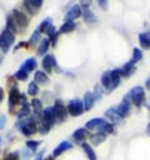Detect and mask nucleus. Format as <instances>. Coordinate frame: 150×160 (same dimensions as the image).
Wrapping results in <instances>:
<instances>
[{"label": "nucleus", "mask_w": 150, "mask_h": 160, "mask_svg": "<svg viewBox=\"0 0 150 160\" xmlns=\"http://www.w3.org/2000/svg\"><path fill=\"white\" fill-rule=\"evenodd\" d=\"M146 96H145V90L142 86H135L132 88L122 99V101H128L136 108H141L145 104Z\"/></svg>", "instance_id": "1"}, {"label": "nucleus", "mask_w": 150, "mask_h": 160, "mask_svg": "<svg viewBox=\"0 0 150 160\" xmlns=\"http://www.w3.org/2000/svg\"><path fill=\"white\" fill-rule=\"evenodd\" d=\"M16 126L20 129L21 134L25 136H31L39 131V125L36 121V116H28L25 119H20L16 124Z\"/></svg>", "instance_id": "2"}, {"label": "nucleus", "mask_w": 150, "mask_h": 160, "mask_svg": "<svg viewBox=\"0 0 150 160\" xmlns=\"http://www.w3.org/2000/svg\"><path fill=\"white\" fill-rule=\"evenodd\" d=\"M14 42H15V34L5 28L0 34V50H1V52L6 54L11 49Z\"/></svg>", "instance_id": "3"}, {"label": "nucleus", "mask_w": 150, "mask_h": 160, "mask_svg": "<svg viewBox=\"0 0 150 160\" xmlns=\"http://www.w3.org/2000/svg\"><path fill=\"white\" fill-rule=\"evenodd\" d=\"M11 14H12V18H14L15 24H16V26H18L19 30H25L29 26L30 18L26 15V12H24V11H21L19 9H14Z\"/></svg>", "instance_id": "4"}, {"label": "nucleus", "mask_w": 150, "mask_h": 160, "mask_svg": "<svg viewBox=\"0 0 150 160\" xmlns=\"http://www.w3.org/2000/svg\"><path fill=\"white\" fill-rule=\"evenodd\" d=\"M66 109H68V114H70L71 116H80L85 111L84 102L79 98H75V99L70 100L69 104H68V106H66Z\"/></svg>", "instance_id": "5"}, {"label": "nucleus", "mask_w": 150, "mask_h": 160, "mask_svg": "<svg viewBox=\"0 0 150 160\" xmlns=\"http://www.w3.org/2000/svg\"><path fill=\"white\" fill-rule=\"evenodd\" d=\"M41 66H42V71H45L48 75L54 72V68L56 69V72H60V68L58 66V62H56V59L54 55L51 54H46L42 60H41Z\"/></svg>", "instance_id": "6"}, {"label": "nucleus", "mask_w": 150, "mask_h": 160, "mask_svg": "<svg viewBox=\"0 0 150 160\" xmlns=\"http://www.w3.org/2000/svg\"><path fill=\"white\" fill-rule=\"evenodd\" d=\"M100 86H101L102 91L106 92V94L111 92L112 90H115V89L118 88V86L114 84V81H112V78H111V70H106V71L102 72V75H101V80H100Z\"/></svg>", "instance_id": "7"}, {"label": "nucleus", "mask_w": 150, "mask_h": 160, "mask_svg": "<svg viewBox=\"0 0 150 160\" xmlns=\"http://www.w3.org/2000/svg\"><path fill=\"white\" fill-rule=\"evenodd\" d=\"M52 109H54V112H55L56 121H58V122H62V121H65L66 115H68V109L65 108L62 100L56 99L55 102H54V105H52Z\"/></svg>", "instance_id": "8"}, {"label": "nucleus", "mask_w": 150, "mask_h": 160, "mask_svg": "<svg viewBox=\"0 0 150 160\" xmlns=\"http://www.w3.org/2000/svg\"><path fill=\"white\" fill-rule=\"evenodd\" d=\"M20 91L18 89V86L12 88L9 90V101H8V105H9V111L11 115L15 114V106L19 105V99H20Z\"/></svg>", "instance_id": "9"}, {"label": "nucleus", "mask_w": 150, "mask_h": 160, "mask_svg": "<svg viewBox=\"0 0 150 160\" xmlns=\"http://www.w3.org/2000/svg\"><path fill=\"white\" fill-rule=\"evenodd\" d=\"M42 2H44V0H22V5H24L25 10L31 16L36 15L40 11V9L42 6Z\"/></svg>", "instance_id": "10"}, {"label": "nucleus", "mask_w": 150, "mask_h": 160, "mask_svg": "<svg viewBox=\"0 0 150 160\" xmlns=\"http://www.w3.org/2000/svg\"><path fill=\"white\" fill-rule=\"evenodd\" d=\"M82 15V9L80 5L75 4L72 5L71 8L68 9V11L65 12V16H64V21H74L76 20L78 18H80Z\"/></svg>", "instance_id": "11"}, {"label": "nucleus", "mask_w": 150, "mask_h": 160, "mask_svg": "<svg viewBox=\"0 0 150 160\" xmlns=\"http://www.w3.org/2000/svg\"><path fill=\"white\" fill-rule=\"evenodd\" d=\"M115 110H116V112L119 114V116L121 119H125L131 114V104L128 102V101H122L115 108Z\"/></svg>", "instance_id": "12"}, {"label": "nucleus", "mask_w": 150, "mask_h": 160, "mask_svg": "<svg viewBox=\"0 0 150 160\" xmlns=\"http://www.w3.org/2000/svg\"><path fill=\"white\" fill-rule=\"evenodd\" d=\"M34 81L38 84V85H49L50 84V78L49 75L42 71V70H36L35 74H34Z\"/></svg>", "instance_id": "13"}, {"label": "nucleus", "mask_w": 150, "mask_h": 160, "mask_svg": "<svg viewBox=\"0 0 150 160\" xmlns=\"http://www.w3.org/2000/svg\"><path fill=\"white\" fill-rule=\"evenodd\" d=\"M42 120H45L46 122H49L50 125H54L56 122V118H55V112H54V109L52 106H48L44 109L42 111V115L40 116Z\"/></svg>", "instance_id": "14"}, {"label": "nucleus", "mask_w": 150, "mask_h": 160, "mask_svg": "<svg viewBox=\"0 0 150 160\" xmlns=\"http://www.w3.org/2000/svg\"><path fill=\"white\" fill-rule=\"evenodd\" d=\"M135 70H136L135 64L130 60V61H128L122 68H120V75H121V78H130V76L135 72Z\"/></svg>", "instance_id": "15"}, {"label": "nucleus", "mask_w": 150, "mask_h": 160, "mask_svg": "<svg viewBox=\"0 0 150 160\" xmlns=\"http://www.w3.org/2000/svg\"><path fill=\"white\" fill-rule=\"evenodd\" d=\"M38 66V62H36V59L35 58H28L26 60L22 61V64L20 65V69L26 71V72H31L36 69Z\"/></svg>", "instance_id": "16"}, {"label": "nucleus", "mask_w": 150, "mask_h": 160, "mask_svg": "<svg viewBox=\"0 0 150 160\" xmlns=\"http://www.w3.org/2000/svg\"><path fill=\"white\" fill-rule=\"evenodd\" d=\"M72 148V144L70 142V141H61L55 149H54V151H52V156L54 158H56V156H60L64 151H66V150H70Z\"/></svg>", "instance_id": "17"}, {"label": "nucleus", "mask_w": 150, "mask_h": 160, "mask_svg": "<svg viewBox=\"0 0 150 160\" xmlns=\"http://www.w3.org/2000/svg\"><path fill=\"white\" fill-rule=\"evenodd\" d=\"M82 102H84V108H85V111H89L92 109L94 104H95V98H94V94L91 91H86L84 94V98H82Z\"/></svg>", "instance_id": "18"}, {"label": "nucleus", "mask_w": 150, "mask_h": 160, "mask_svg": "<svg viewBox=\"0 0 150 160\" xmlns=\"http://www.w3.org/2000/svg\"><path fill=\"white\" fill-rule=\"evenodd\" d=\"M105 118L111 122V124H119L122 119L119 116V114L116 112V110H115V108H110V109H108L106 111H105Z\"/></svg>", "instance_id": "19"}, {"label": "nucleus", "mask_w": 150, "mask_h": 160, "mask_svg": "<svg viewBox=\"0 0 150 160\" xmlns=\"http://www.w3.org/2000/svg\"><path fill=\"white\" fill-rule=\"evenodd\" d=\"M59 35H60V32L55 29L54 25L49 28V30L46 31V38H49V40H50V42H51V46H54V48L56 46L58 40H59Z\"/></svg>", "instance_id": "20"}, {"label": "nucleus", "mask_w": 150, "mask_h": 160, "mask_svg": "<svg viewBox=\"0 0 150 160\" xmlns=\"http://www.w3.org/2000/svg\"><path fill=\"white\" fill-rule=\"evenodd\" d=\"M50 45H51V42H50L49 38H44V39H41L40 44H39V46H38V51H36V54H38L39 56H45L46 52H48V50H49V48H50Z\"/></svg>", "instance_id": "21"}, {"label": "nucleus", "mask_w": 150, "mask_h": 160, "mask_svg": "<svg viewBox=\"0 0 150 160\" xmlns=\"http://www.w3.org/2000/svg\"><path fill=\"white\" fill-rule=\"evenodd\" d=\"M30 106H31V109H32V111H34L35 116L39 119V118L42 115V111H44V109H42V104H41V100H39V99L34 98V99L31 100V102H30Z\"/></svg>", "instance_id": "22"}, {"label": "nucleus", "mask_w": 150, "mask_h": 160, "mask_svg": "<svg viewBox=\"0 0 150 160\" xmlns=\"http://www.w3.org/2000/svg\"><path fill=\"white\" fill-rule=\"evenodd\" d=\"M29 46H30V49H32V48H35L38 44H40V41H41V32H40V30H39V28H36L34 31H32V34H31V36L29 38Z\"/></svg>", "instance_id": "23"}, {"label": "nucleus", "mask_w": 150, "mask_h": 160, "mask_svg": "<svg viewBox=\"0 0 150 160\" xmlns=\"http://www.w3.org/2000/svg\"><path fill=\"white\" fill-rule=\"evenodd\" d=\"M106 136H108L106 134L96 131L95 134L90 135V142H91V145H94V146H99L101 142H104V141L106 140Z\"/></svg>", "instance_id": "24"}, {"label": "nucleus", "mask_w": 150, "mask_h": 160, "mask_svg": "<svg viewBox=\"0 0 150 160\" xmlns=\"http://www.w3.org/2000/svg\"><path fill=\"white\" fill-rule=\"evenodd\" d=\"M99 132H104V134H115V128H114V124H111L110 121H106L104 120L102 124L96 129Z\"/></svg>", "instance_id": "25"}, {"label": "nucleus", "mask_w": 150, "mask_h": 160, "mask_svg": "<svg viewBox=\"0 0 150 160\" xmlns=\"http://www.w3.org/2000/svg\"><path fill=\"white\" fill-rule=\"evenodd\" d=\"M76 29V24L74 21H64V24L59 28L60 34H70Z\"/></svg>", "instance_id": "26"}, {"label": "nucleus", "mask_w": 150, "mask_h": 160, "mask_svg": "<svg viewBox=\"0 0 150 160\" xmlns=\"http://www.w3.org/2000/svg\"><path fill=\"white\" fill-rule=\"evenodd\" d=\"M104 120H105V119H101V118H94V119L89 120V121L85 124V129H88V130H95V129H98V128L102 124Z\"/></svg>", "instance_id": "27"}, {"label": "nucleus", "mask_w": 150, "mask_h": 160, "mask_svg": "<svg viewBox=\"0 0 150 160\" xmlns=\"http://www.w3.org/2000/svg\"><path fill=\"white\" fill-rule=\"evenodd\" d=\"M81 148H82V150L86 154V156H88L89 160H96V154H95V151H94V149H92V146L90 144L82 142L81 144Z\"/></svg>", "instance_id": "28"}, {"label": "nucleus", "mask_w": 150, "mask_h": 160, "mask_svg": "<svg viewBox=\"0 0 150 160\" xmlns=\"http://www.w3.org/2000/svg\"><path fill=\"white\" fill-rule=\"evenodd\" d=\"M88 136V129L85 128H80V129H76L72 134V138L76 140V141H84Z\"/></svg>", "instance_id": "29"}, {"label": "nucleus", "mask_w": 150, "mask_h": 160, "mask_svg": "<svg viewBox=\"0 0 150 160\" xmlns=\"http://www.w3.org/2000/svg\"><path fill=\"white\" fill-rule=\"evenodd\" d=\"M6 29H9L10 31H12L15 35H16V31L19 30L18 29V26H16V24H15V20H14V18H12V14H8L6 15V26H5Z\"/></svg>", "instance_id": "30"}, {"label": "nucleus", "mask_w": 150, "mask_h": 160, "mask_svg": "<svg viewBox=\"0 0 150 160\" xmlns=\"http://www.w3.org/2000/svg\"><path fill=\"white\" fill-rule=\"evenodd\" d=\"M82 19L85 22H94L96 20V16L94 15V12L88 8V9H82Z\"/></svg>", "instance_id": "31"}, {"label": "nucleus", "mask_w": 150, "mask_h": 160, "mask_svg": "<svg viewBox=\"0 0 150 160\" xmlns=\"http://www.w3.org/2000/svg\"><path fill=\"white\" fill-rule=\"evenodd\" d=\"M50 26H52V20H51V18H45L38 28H39V30H40L41 34H46V31L49 30Z\"/></svg>", "instance_id": "32"}, {"label": "nucleus", "mask_w": 150, "mask_h": 160, "mask_svg": "<svg viewBox=\"0 0 150 160\" xmlns=\"http://www.w3.org/2000/svg\"><path fill=\"white\" fill-rule=\"evenodd\" d=\"M139 41H140V46L142 49H145V50L150 49V34H140Z\"/></svg>", "instance_id": "33"}, {"label": "nucleus", "mask_w": 150, "mask_h": 160, "mask_svg": "<svg viewBox=\"0 0 150 160\" xmlns=\"http://www.w3.org/2000/svg\"><path fill=\"white\" fill-rule=\"evenodd\" d=\"M30 109H31L30 104H28V105H25V106H21V109H20V110L16 112L18 119L20 120V119H25V118L30 116Z\"/></svg>", "instance_id": "34"}, {"label": "nucleus", "mask_w": 150, "mask_h": 160, "mask_svg": "<svg viewBox=\"0 0 150 160\" xmlns=\"http://www.w3.org/2000/svg\"><path fill=\"white\" fill-rule=\"evenodd\" d=\"M38 94H39V85L35 81H31L29 84V86H28V95L35 98Z\"/></svg>", "instance_id": "35"}, {"label": "nucleus", "mask_w": 150, "mask_h": 160, "mask_svg": "<svg viewBox=\"0 0 150 160\" xmlns=\"http://www.w3.org/2000/svg\"><path fill=\"white\" fill-rule=\"evenodd\" d=\"M14 76H15V79L19 80V81H25V80H28V78H29V72H26V71L19 69L18 71H15Z\"/></svg>", "instance_id": "36"}, {"label": "nucleus", "mask_w": 150, "mask_h": 160, "mask_svg": "<svg viewBox=\"0 0 150 160\" xmlns=\"http://www.w3.org/2000/svg\"><path fill=\"white\" fill-rule=\"evenodd\" d=\"M41 144V141L40 140H28L26 142H25V145H26V148L30 150V151H35L38 148H39V145Z\"/></svg>", "instance_id": "37"}, {"label": "nucleus", "mask_w": 150, "mask_h": 160, "mask_svg": "<svg viewBox=\"0 0 150 160\" xmlns=\"http://www.w3.org/2000/svg\"><path fill=\"white\" fill-rule=\"evenodd\" d=\"M142 59V51L140 49H134L132 50V58H131V61L134 64H136L138 61H140Z\"/></svg>", "instance_id": "38"}, {"label": "nucleus", "mask_w": 150, "mask_h": 160, "mask_svg": "<svg viewBox=\"0 0 150 160\" xmlns=\"http://www.w3.org/2000/svg\"><path fill=\"white\" fill-rule=\"evenodd\" d=\"M4 160H21V158H20L19 151H14V152H10V154L5 155Z\"/></svg>", "instance_id": "39"}, {"label": "nucleus", "mask_w": 150, "mask_h": 160, "mask_svg": "<svg viewBox=\"0 0 150 160\" xmlns=\"http://www.w3.org/2000/svg\"><path fill=\"white\" fill-rule=\"evenodd\" d=\"M102 92H104V91H102L101 86H100V85H95V88H94V98H95V101L101 98V94H102Z\"/></svg>", "instance_id": "40"}, {"label": "nucleus", "mask_w": 150, "mask_h": 160, "mask_svg": "<svg viewBox=\"0 0 150 160\" xmlns=\"http://www.w3.org/2000/svg\"><path fill=\"white\" fill-rule=\"evenodd\" d=\"M21 48H24V49H30V46H29V41H20L18 45H15L14 51H16V50H19V49H21Z\"/></svg>", "instance_id": "41"}, {"label": "nucleus", "mask_w": 150, "mask_h": 160, "mask_svg": "<svg viewBox=\"0 0 150 160\" xmlns=\"http://www.w3.org/2000/svg\"><path fill=\"white\" fill-rule=\"evenodd\" d=\"M96 2H98V5H99L102 10H108V6H109L108 0H96Z\"/></svg>", "instance_id": "42"}, {"label": "nucleus", "mask_w": 150, "mask_h": 160, "mask_svg": "<svg viewBox=\"0 0 150 160\" xmlns=\"http://www.w3.org/2000/svg\"><path fill=\"white\" fill-rule=\"evenodd\" d=\"M19 104H20L21 106H25V105H28V98H26V95H25V94H20Z\"/></svg>", "instance_id": "43"}, {"label": "nucleus", "mask_w": 150, "mask_h": 160, "mask_svg": "<svg viewBox=\"0 0 150 160\" xmlns=\"http://www.w3.org/2000/svg\"><path fill=\"white\" fill-rule=\"evenodd\" d=\"M19 154L21 155V159H22V160H28V159L30 158L29 149H28V150H20V151H19Z\"/></svg>", "instance_id": "44"}, {"label": "nucleus", "mask_w": 150, "mask_h": 160, "mask_svg": "<svg viewBox=\"0 0 150 160\" xmlns=\"http://www.w3.org/2000/svg\"><path fill=\"white\" fill-rule=\"evenodd\" d=\"M91 1H92V0H80V6H81L82 9H88V8L90 6Z\"/></svg>", "instance_id": "45"}, {"label": "nucleus", "mask_w": 150, "mask_h": 160, "mask_svg": "<svg viewBox=\"0 0 150 160\" xmlns=\"http://www.w3.org/2000/svg\"><path fill=\"white\" fill-rule=\"evenodd\" d=\"M5 124H6V116L5 115H0V130L5 128Z\"/></svg>", "instance_id": "46"}, {"label": "nucleus", "mask_w": 150, "mask_h": 160, "mask_svg": "<svg viewBox=\"0 0 150 160\" xmlns=\"http://www.w3.org/2000/svg\"><path fill=\"white\" fill-rule=\"evenodd\" d=\"M42 154H44V150H42V151H39V154L36 155L35 160H42Z\"/></svg>", "instance_id": "47"}, {"label": "nucleus", "mask_w": 150, "mask_h": 160, "mask_svg": "<svg viewBox=\"0 0 150 160\" xmlns=\"http://www.w3.org/2000/svg\"><path fill=\"white\" fill-rule=\"evenodd\" d=\"M2 99H4V89L0 88V102L2 101Z\"/></svg>", "instance_id": "48"}, {"label": "nucleus", "mask_w": 150, "mask_h": 160, "mask_svg": "<svg viewBox=\"0 0 150 160\" xmlns=\"http://www.w3.org/2000/svg\"><path fill=\"white\" fill-rule=\"evenodd\" d=\"M145 86H146V89L150 91V79H149V80H146V82H145Z\"/></svg>", "instance_id": "49"}, {"label": "nucleus", "mask_w": 150, "mask_h": 160, "mask_svg": "<svg viewBox=\"0 0 150 160\" xmlns=\"http://www.w3.org/2000/svg\"><path fill=\"white\" fill-rule=\"evenodd\" d=\"M146 132H148V135H150V121H149V124L146 126Z\"/></svg>", "instance_id": "50"}, {"label": "nucleus", "mask_w": 150, "mask_h": 160, "mask_svg": "<svg viewBox=\"0 0 150 160\" xmlns=\"http://www.w3.org/2000/svg\"><path fill=\"white\" fill-rule=\"evenodd\" d=\"M42 160H54V156L51 155V156H48V158H45V159H42Z\"/></svg>", "instance_id": "51"}, {"label": "nucleus", "mask_w": 150, "mask_h": 160, "mask_svg": "<svg viewBox=\"0 0 150 160\" xmlns=\"http://www.w3.org/2000/svg\"><path fill=\"white\" fill-rule=\"evenodd\" d=\"M2 59H4V56H2V54H1V52H0V64H1V62H2Z\"/></svg>", "instance_id": "52"}, {"label": "nucleus", "mask_w": 150, "mask_h": 160, "mask_svg": "<svg viewBox=\"0 0 150 160\" xmlns=\"http://www.w3.org/2000/svg\"><path fill=\"white\" fill-rule=\"evenodd\" d=\"M0 144H1V136H0Z\"/></svg>", "instance_id": "53"}, {"label": "nucleus", "mask_w": 150, "mask_h": 160, "mask_svg": "<svg viewBox=\"0 0 150 160\" xmlns=\"http://www.w3.org/2000/svg\"><path fill=\"white\" fill-rule=\"evenodd\" d=\"M149 110H150V105H149Z\"/></svg>", "instance_id": "54"}]
</instances>
